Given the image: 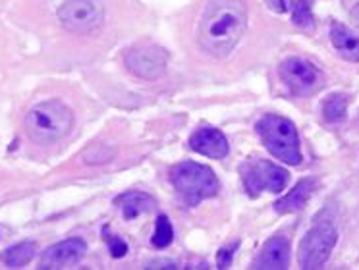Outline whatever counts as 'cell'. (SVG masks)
Returning a JSON list of instances; mask_svg holds the SVG:
<instances>
[{"mask_svg": "<svg viewBox=\"0 0 359 270\" xmlns=\"http://www.w3.org/2000/svg\"><path fill=\"white\" fill-rule=\"evenodd\" d=\"M170 182L186 207H197L201 201L215 197L220 189L219 177L209 166L184 161L170 170Z\"/></svg>", "mask_w": 359, "mask_h": 270, "instance_id": "3", "label": "cell"}, {"mask_svg": "<svg viewBox=\"0 0 359 270\" xmlns=\"http://www.w3.org/2000/svg\"><path fill=\"white\" fill-rule=\"evenodd\" d=\"M238 249V243H232V245L222 247L217 255V266L219 269H228L232 264V257H234V251Z\"/></svg>", "mask_w": 359, "mask_h": 270, "instance_id": "21", "label": "cell"}, {"mask_svg": "<svg viewBox=\"0 0 359 270\" xmlns=\"http://www.w3.org/2000/svg\"><path fill=\"white\" fill-rule=\"evenodd\" d=\"M292 20L297 27L302 29H309L313 27V4L311 0H297L292 6Z\"/></svg>", "mask_w": 359, "mask_h": 270, "instance_id": "19", "label": "cell"}, {"mask_svg": "<svg viewBox=\"0 0 359 270\" xmlns=\"http://www.w3.org/2000/svg\"><path fill=\"white\" fill-rule=\"evenodd\" d=\"M290 262V243L288 239L276 236L271 238L263 247V251L259 255L255 266L257 269H266V270H282L288 269Z\"/></svg>", "mask_w": 359, "mask_h": 270, "instance_id": "12", "label": "cell"}, {"mask_svg": "<svg viewBox=\"0 0 359 270\" xmlns=\"http://www.w3.org/2000/svg\"><path fill=\"white\" fill-rule=\"evenodd\" d=\"M278 72H280L282 81L296 95H305L320 87L319 69L304 58H288L286 62H282Z\"/></svg>", "mask_w": 359, "mask_h": 270, "instance_id": "9", "label": "cell"}, {"mask_svg": "<svg viewBox=\"0 0 359 270\" xmlns=\"http://www.w3.org/2000/svg\"><path fill=\"white\" fill-rule=\"evenodd\" d=\"M346 112H348V97L342 95V93L330 95V97L323 102V116H325L327 122H344V120H346Z\"/></svg>", "mask_w": 359, "mask_h": 270, "instance_id": "17", "label": "cell"}, {"mask_svg": "<svg viewBox=\"0 0 359 270\" xmlns=\"http://www.w3.org/2000/svg\"><path fill=\"white\" fill-rule=\"evenodd\" d=\"M174 239V230H172V224L168 220V216H158L155 224V234H153V245L158 247V249H164L168 247Z\"/></svg>", "mask_w": 359, "mask_h": 270, "instance_id": "18", "label": "cell"}, {"mask_svg": "<svg viewBox=\"0 0 359 270\" xmlns=\"http://www.w3.org/2000/svg\"><path fill=\"white\" fill-rule=\"evenodd\" d=\"M259 137L266 147V151L276 156L278 161L290 166H297L302 162V149H299V135L294 123L288 118L278 114H266L255 126Z\"/></svg>", "mask_w": 359, "mask_h": 270, "instance_id": "4", "label": "cell"}, {"mask_svg": "<svg viewBox=\"0 0 359 270\" xmlns=\"http://www.w3.org/2000/svg\"><path fill=\"white\" fill-rule=\"evenodd\" d=\"M315 184H317V182H315L313 177H305V180H302L288 195H284L282 199H278L274 203L276 212H280V215H290V212L302 210V208L307 205L309 197L313 195Z\"/></svg>", "mask_w": 359, "mask_h": 270, "instance_id": "13", "label": "cell"}, {"mask_svg": "<svg viewBox=\"0 0 359 270\" xmlns=\"http://www.w3.org/2000/svg\"><path fill=\"white\" fill-rule=\"evenodd\" d=\"M248 27L243 0H212L199 23V39L207 53L224 58L234 50Z\"/></svg>", "mask_w": 359, "mask_h": 270, "instance_id": "1", "label": "cell"}, {"mask_svg": "<svg viewBox=\"0 0 359 270\" xmlns=\"http://www.w3.org/2000/svg\"><path fill=\"white\" fill-rule=\"evenodd\" d=\"M102 238L107 239V243H109L110 255L114 257V259H120V257H124L128 253V245H126V241L122 238H118V236H112L109 230V226L102 230Z\"/></svg>", "mask_w": 359, "mask_h": 270, "instance_id": "20", "label": "cell"}, {"mask_svg": "<svg viewBox=\"0 0 359 270\" xmlns=\"http://www.w3.org/2000/svg\"><path fill=\"white\" fill-rule=\"evenodd\" d=\"M351 18H353V22L358 23V27H359V4H355L353 10H351Z\"/></svg>", "mask_w": 359, "mask_h": 270, "instance_id": "23", "label": "cell"}, {"mask_svg": "<svg viewBox=\"0 0 359 270\" xmlns=\"http://www.w3.org/2000/svg\"><path fill=\"white\" fill-rule=\"evenodd\" d=\"M58 20L72 33H87L101 25L102 10L93 0H68L58 8Z\"/></svg>", "mask_w": 359, "mask_h": 270, "instance_id": "7", "label": "cell"}, {"mask_svg": "<svg viewBox=\"0 0 359 270\" xmlns=\"http://www.w3.org/2000/svg\"><path fill=\"white\" fill-rule=\"evenodd\" d=\"M189 149L209 158H224L228 154V139L217 128H199L189 137Z\"/></svg>", "mask_w": 359, "mask_h": 270, "instance_id": "11", "label": "cell"}, {"mask_svg": "<svg viewBox=\"0 0 359 270\" xmlns=\"http://www.w3.org/2000/svg\"><path fill=\"white\" fill-rule=\"evenodd\" d=\"M35 251H37V247H35L33 241H22V243L6 249L4 253L0 255V259L10 269H22L27 262H32V259L35 257Z\"/></svg>", "mask_w": 359, "mask_h": 270, "instance_id": "16", "label": "cell"}, {"mask_svg": "<svg viewBox=\"0 0 359 270\" xmlns=\"http://www.w3.org/2000/svg\"><path fill=\"white\" fill-rule=\"evenodd\" d=\"M114 203L122 207L126 220H132V218H135V216L143 215V212H149V210H153V208H155V199H153V197H149L147 193H141V191L124 193V195L116 197Z\"/></svg>", "mask_w": 359, "mask_h": 270, "instance_id": "15", "label": "cell"}, {"mask_svg": "<svg viewBox=\"0 0 359 270\" xmlns=\"http://www.w3.org/2000/svg\"><path fill=\"white\" fill-rule=\"evenodd\" d=\"M330 41L342 58L350 62H359V35L350 31L342 23H332Z\"/></svg>", "mask_w": 359, "mask_h": 270, "instance_id": "14", "label": "cell"}, {"mask_svg": "<svg viewBox=\"0 0 359 270\" xmlns=\"http://www.w3.org/2000/svg\"><path fill=\"white\" fill-rule=\"evenodd\" d=\"M240 174L250 197H259L263 191L280 193L290 180L286 170L265 158H250L240 168Z\"/></svg>", "mask_w": 359, "mask_h": 270, "instance_id": "5", "label": "cell"}, {"mask_svg": "<svg viewBox=\"0 0 359 270\" xmlns=\"http://www.w3.org/2000/svg\"><path fill=\"white\" fill-rule=\"evenodd\" d=\"M266 4L276 14H286L294 6V0H266Z\"/></svg>", "mask_w": 359, "mask_h": 270, "instance_id": "22", "label": "cell"}, {"mask_svg": "<svg viewBox=\"0 0 359 270\" xmlns=\"http://www.w3.org/2000/svg\"><path fill=\"white\" fill-rule=\"evenodd\" d=\"M168 64V53L158 45L135 46L126 54V66L141 79H156L163 76Z\"/></svg>", "mask_w": 359, "mask_h": 270, "instance_id": "8", "label": "cell"}, {"mask_svg": "<svg viewBox=\"0 0 359 270\" xmlns=\"http://www.w3.org/2000/svg\"><path fill=\"white\" fill-rule=\"evenodd\" d=\"M87 251L83 239H66L56 245H50L41 255V269H70L72 264H78Z\"/></svg>", "mask_w": 359, "mask_h": 270, "instance_id": "10", "label": "cell"}, {"mask_svg": "<svg viewBox=\"0 0 359 270\" xmlns=\"http://www.w3.org/2000/svg\"><path fill=\"white\" fill-rule=\"evenodd\" d=\"M336 241H338V231H336L334 224L328 220H320V222L313 224V228L299 243V264L302 269L313 270L323 266L328 261V257L334 249Z\"/></svg>", "mask_w": 359, "mask_h": 270, "instance_id": "6", "label": "cell"}, {"mask_svg": "<svg viewBox=\"0 0 359 270\" xmlns=\"http://www.w3.org/2000/svg\"><path fill=\"white\" fill-rule=\"evenodd\" d=\"M25 128L29 137L41 145L56 143L72 131L74 114L60 100H45L27 112Z\"/></svg>", "mask_w": 359, "mask_h": 270, "instance_id": "2", "label": "cell"}]
</instances>
